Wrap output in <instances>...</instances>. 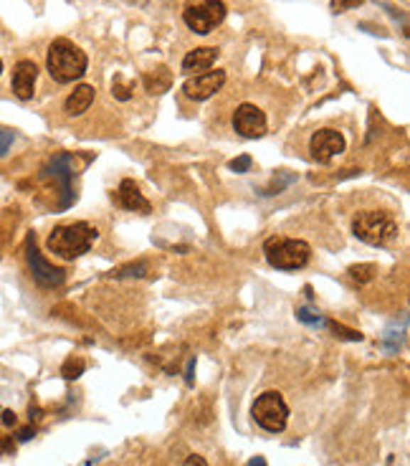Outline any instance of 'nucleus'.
Here are the masks:
<instances>
[{"mask_svg": "<svg viewBox=\"0 0 410 466\" xmlns=\"http://www.w3.org/2000/svg\"><path fill=\"white\" fill-rule=\"evenodd\" d=\"M99 231L94 226H89L87 221H76L66 223V226H56L48 236V251L56 254V256L66 259V261H74V259L89 254V249L97 241Z\"/></svg>", "mask_w": 410, "mask_h": 466, "instance_id": "1", "label": "nucleus"}, {"mask_svg": "<svg viewBox=\"0 0 410 466\" xmlns=\"http://www.w3.org/2000/svg\"><path fill=\"white\" fill-rule=\"evenodd\" d=\"M46 66H48V74H51L53 82L71 84L87 74L89 58H87V53L81 51L76 43H71L69 38H56V41H51V46H48Z\"/></svg>", "mask_w": 410, "mask_h": 466, "instance_id": "2", "label": "nucleus"}, {"mask_svg": "<svg viewBox=\"0 0 410 466\" xmlns=\"http://www.w3.org/2000/svg\"><path fill=\"white\" fill-rule=\"evenodd\" d=\"M398 221L382 210H362L352 221V233L370 246H385L398 239Z\"/></svg>", "mask_w": 410, "mask_h": 466, "instance_id": "3", "label": "nucleus"}, {"mask_svg": "<svg viewBox=\"0 0 410 466\" xmlns=\"http://www.w3.org/2000/svg\"><path fill=\"white\" fill-rule=\"evenodd\" d=\"M266 261L271 264L274 269H281V271H296V269L306 266L309 256H312V249L306 241L299 239H269L264 244Z\"/></svg>", "mask_w": 410, "mask_h": 466, "instance_id": "4", "label": "nucleus"}, {"mask_svg": "<svg viewBox=\"0 0 410 466\" xmlns=\"http://www.w3.org/2000/svg\"><path fill=\"white\" fill-rule=\"evenodd\" d=\"M251 416H254L256 423L269 433H281L289 423V406L281 398V393L276 391H266L256 398L254 408H251Z\"/></svg>", "mask_w": 410, "mask_h": 466, "instance_id": "5", "label": "nucleus"}, {"mask_svg": "<svg viewBox=\"0 0 410 466\" xmlns=\"http://www.w3.org/2000/svg\"><path fill=\"white\" fill-rule=\"evenodd\" d=\"M225 8L223 0H198V3H188L183 11V21L185 26L198 36H208L215 26H220L225 21Z\"/></svg>", "mask_w": 410, "mask_h": 466, "instance_id": "6", "label": "nucleus"}, {"mask_svg": "<svg viewBox=\"0 0 410 466\" xmlns=\"http://www.w3.org/2000/svg\"><path fill=\"white\" fill-rule=\"evenodd\" d=\"M26 261H28V269H31V274H33V279L38 281L43 289H56V286H61L66 281L64 269L53 266V264H48L46 259L41 256L33 233H28V239H26Z\"/></svg>", "mask_w": 410, "mask_h": 466, "instance_id": "7", "label": "nucleus"}, {"mask_svg": "<svg viewBox=\"0 0 410 466\" xmlns=\"http://www.w3.org/2000/svg\"><path fill=\"white\" fill-rule=\"evenodd\" d=\"M43 175L46 178H51L53 183H56L58 188H61V203H58V208L64 210L69 208L71 203L76 200L74 190H71V180H74V175H76V160L74 155H56V158L51 160V163L46 165V170H43Z\"/></svg>", "mask_w": 410, "mask_h": 466, "instance_id": "8", "label": "nucleus"}, {"mask_svg": "<svg viewBox=\"0 0 410 466\" xmlns=\"http://www.w3.org/2000/svg\"><path fill=\"white\" fill-rule=\"evenodd\" d=\"M233 129L246 140H259L266 134V114L256 104H241L233 114Z\"/></svg>", "mask_w": 410, "mask_h": 466, "instance_id": "9", "label": "nucleus"}, {"mask_svg": "<svg viewBox=\"0 0 410 466\" xmlns=\"http://www.w3.org/2000/svg\"><path fill=\"white\" fill-rule=\"evenodd\" d=\"M309 150H312V158L317 163H330L332 158H337L340 152H345V137L337 129H319L312 134L309 140Z\"/></svg>", "mask_w": 410, "mask_h": 466, "instance_id": "10", "label": "nucleus"}, {"mask_svg": "<svg viewBox=\"0 0 410 466\" xmlns=\"http://www.w3.org/2000/svg\"><path fill=\"white\" fill-rule=\"evenodd\" d=\"M225 84V71L215 69V71H203V74L193 76V79H188L185 87H183V92L190 97V99H210L215 92H218L220 87Z\"/></svg>", "mask_w": 410, "mask_h": 466, "instance_id": "11", "label": "nucleus"}, {"mask_svg": "<svg viewBox=\"0 0 410 466\" xmlns=\"http://www.w3.org/2000/svg\"><path fill=\"white\" fill-rule=\"evenodd\" d=\"M36 79H38V66L28 58L18 61L13 69V92L18 99H31L36 92Z\"/></svg>", "mask_w": 410, "mask_h": 466, "instance_id": "12", "label": "nucleus"}, {"mask_svg": "<svg viewBox=\"0 0 410 466\" xmlns=\"http://www.w3.org/2000/svg\"><path fill=\"white\" fill-rule=\"evenodd\" d=\"M117 198H119V205L127 210H134V213H150L152 205L150 200L139 193L137 183L134 180H122L119 190H117Z\"/></svg>", "mask_w": 410, "mask_h": 466, "instance_id": "13", "label": "nucleus"}, {"mask_svg": "<svg viewBox=\"0 0 410 466\" xmlns=\"http://www.w3.org/2000/svg\"><path fill=\"white\" fill-rule=\"evenodd\" d=\"M218 48L213 46H203V48H193L190 53H185L183 58V71L188 74H195V71H208L210 66L215 64V58H218Z\"/></svg>", "mask_w": 410, "mask_h": 466, "instance_id": "14", "label": "nucleus"}, {"mask_svg": "<svg viewBox=\"0 0 410 466\" xmlns=\"http://www.w3.org/2000/svg\"><path fill=\"white\" fill-rule=\"evenodd\" d=\"M94 94H97V92H94V87H89V84H81V87H76L74 92L66 97V102H64L66 114H71V116L84 114V112L92 107Z\"/></svg>", "mask_w": 410, "mask_h": 466, "instance_id": "15", "label": "nucleus"}, {"mask_svg": "<svg viewBox=\"0 0 410 466\" xmlns=\"http://www.w3.org/2000/svg\"><path fill=\"white\" fill-rule=\"evenodd\" d=\"M142 84H145L147 94H152V97H160V94L168 92L170 84H173V74H170L168 66H157V69L147 71V74L142 76Z\"/></svg>", "mask_w": 410, "mask_h": 466, "instance_id": "16", "label": "nucleus"}, {"mask_svg": "<svg viewBox=\"0 0 410 466\" xmlns=\"http://www.w3.org/2000/svg\"><path fill=\"white\" fill-rule=\"evenodd\" d=\"M84 370H87V362L81 360V357H69V360L61 365V375H64L66 380H76L84 375Z\"/></svg>", "mask_w": 410, "mask_h": 466, "instance_id": "17", "label": "nucleus"}, {"mask_svg": "<svg viewBox=\"0 0 410 466\" xmlns=\"http://www.w3.org/2000/svg\"><path fill=\"white\" fill-rule=\"evenodd\" d=\"M296 320L304 322V325H309V327H327V320H324L317 309H312V307H299L296 309Z\"/></svg>", "mask_w": 410, "mask_h": 466, "instance_id": "18", "label": "nucleus"}, {"mask_svg": "<svg viewBox=\"0 0 410 466\" xmlns=\"http://www.w3.org/2000/svg\"><path fill=\"white\" fill-rule=\"evenodd\" d=\"M375 264H355V266H350V276H352L357 284H367V281H372V276H375Z\"/></svg>", "mask_w": 410, "mask_h": 466, "instance_id": "19", "label": "nucleus"}, {"mask_svg": "<svg viewBox=\"0 0 410 466\" xmlns=\"http://www.w3.org/2000/svg\"><path fill=\"white\" fill-rule=\"evenodd\" d=\"M327 327H330L340 340H347V342H362V335H360L357 330H350V327L340 325V322H327Z\"/></svg>", "mask_w": 410, "mask_h": 466, "instance_id": "20", "label": "nucleus"}, {"mask_svg": "<svg viewBox=\"0 0 410 466\" xmlns=\"http://www.w3.org/2000/svg\"><path fill=\"white\" fill-rule=\"evenodd\" d=\"M145 274H147V264H145V261H137V264H129V266H122L114 276H119V279H127V276L142 279Z\"/></svg>", "mask_w": 410, "mask_h": 466, "instance_id": "21", "label": "nucleus"}, {"mask_svg": "<svg viewBox=\"0 0 410 466\" xmlns=\"http://www.w3.org/2000/svg\"><path fill=\"white\" fill-rule=\"evenodd\" d=\"M251 165H254V160H251L249 155H241V158L231 160V163H228V168H231L233 173H249Z\"/></svg>", "mask_w": 410, "mask_h": 466, "instance_id": "22", "label": "nucleus"}, {"mask_svg": "<svg viewBox=\"0 0 410 466\" xmlns=\"http://www.w3.org/2000/svg\"><path fill=\"white\" fill-rule=\"evenodd\" d=\"M362 6V0H332V11L335 13H345V11H352V8Z\"/></svg>", "mask_w": 410, "mask_h": 466, "instance_id": "23", "label": "nucleus"}, {"mask_svg": "<svg viewBox=\"0 0 410 466\" xmlns=\"http://www.w3.org/2000/svg\"><path fill=\"white\" fill-rule=\"evenodd\" d=\"M112 92H114V97L119 102H127L129 97H132V94H129V87H124V84H122V79H114V84H112Z\"/></svg>", "mask_w": 410, "mask_h": 466, "instance_id": "24", "label": "nucleus"}, {"mask_svg": "<svg viewBox=\"0 0 410 466\" xmlns=\"http://www.w3.org/2000/svg\"><path fill=\"white\" fill-rule=\"evenodd\" d=\"M16 454V441L11 436H0V459Z\"/></svg>", "mask_w": 410, "mask_h": 466, "instance_id": "25", "label": "nucleus"}, {"mask_svg": "<svg viewBox=\"0 0 410 466\" xmlns=\"http://www.w3.org/2000/svg\"><path fill=\"white\" fill-rule=\"evenodd\" d=\"M11 145H13V132H8V129H0V158H3V155L11 150Z\"/></svg>", "mask_w": 410, "mask_h": 466, "instance_id": "26", "label": "nucleus"}, {"mask_svg": "<svg viewBox=\"0 0 410 466\" xmlns=\"http://www.w3.org/2000/svg\"><path fill=\"white\" fill-rule=\"evenodd\" d=\"M33 436H36L33 426H26V428H21V431H18V441H31Z\"/></svg>", "mask_w": 410, "mask_h": 466, "instance_id": "27", "label": "nucleus"}, {"mask_svg": "<svg viewBox=\"0 0 410 466\" xmlns=\"http://www.w3.org/2000/svg\"><path fill=\"white\" fill-rule=\"evenodd\" d=\"M0 421H3V426H16V413H13V411H3V413H0Z\"/></svg>", "mask_w": 410, "mask_h": 466, "instance_id": "28", "label": "nucleus"}, {"mask_svg": "<svg viewBox=\"0 0 410 466\" xmlns=\"http://www.w3.org/2000/svg\"><path fill=\"white\" fill-rule=\"evenodd\" d=\"M183 466H208V464H205V459H203V456L193 454V456H188V461Z\"/></svg>", "mask_w": 410, "mask_h": 466, "instance_id": "29", "label": "nucleus"}, {"mask_svg": "<svg viewBox=\"0 0 410 466\" xmlns=\"http://www.w3.org/2000/svg\"><path fill=\"white\" fill-rule=\"evenodd\" d=\"M249 466H266V459L264 456H256V459L249 461Z\"/></svg>", "mask_w": 410, "mask_h": 466, "instance_id": "30", "label": "nucleus"}, {"mask_svg": "<svg viewBox=\"0 0 410 466\" xmlns=\"http://www.w3.org/2000/svg\"><path fill=\"white\" fill-rule=\"evenodd\" d=\"M0 74H3V61H0Z\"/></svg>", "mask_w": 410, "mask_h": 466, "instance_id": "31", "label": "nucleus"}]
</instances>
